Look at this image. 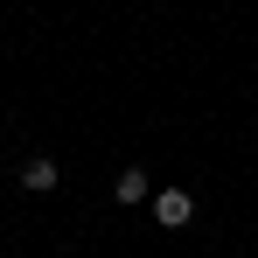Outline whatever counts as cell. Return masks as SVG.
I'll return each mask as SVG.
<instances>
[{"instance_id": "1", "label": "cell", "mask_w": 258, "mask_h": 258, "mask_svg": "<svg viewBox=\"0 0 258 258\" xmlns=\"http://www.w3.org/2000/svg\"><path fill=\"white\" fill-rule=\"evenodd\" d=\"M154 223H161V230L196 223V196H188V188H154Z\"/></svg>"}, {"instance_id": "2", "label": "cell", "mask_w": 258, "mask_h": 258, "mask_svg": "<svg viewBox=\"0 0 258 258\" xmlns=\"http://www.w3.org/2000/svg\"><path fill=\"white\" fill-rule=\"evenodd\" d=\"M112 203H119V210L154 203V181H147V168H119V181H112Z\"/></svg>"}, {"instance_id": "3", "label": "cell", "mask_w": 258, "mask_h": 258, "mask_svg": "<svg viewBox=\"0 0 258 258\" xmlns=\"http://www.w3.org/2000/svg\"><path fill=\"white\" fill-rule=\"evenodd\" d=\"M56 181H63V168H56L49 154H28V161H21V188H28V196H56Z\"/></svg>"}]
</instances>
